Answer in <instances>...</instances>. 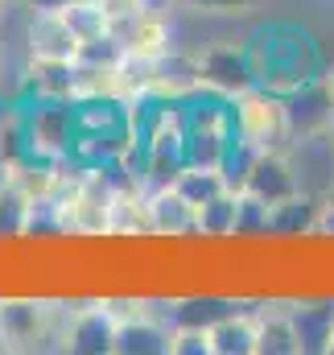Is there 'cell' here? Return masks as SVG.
I'll return each instance as SVG.
<instances>
[{"instance_id": "1", "label": "cell", "mask_w": 334, "mask_h": 355, "mask_svg": "<svg viewBox=\"0 0 334 355\" xmlns=\"http://www.w3.org/2000/svg\"><path fill=\"white\" fill-rule=\"evenodd\" d=\"M244 42H248L256 87L272 91V95H293V91L310 87L331 67L318 37L310 29H301L297 21H268V25L244 33Z\"/></svg>"}, {"instance_id": "2", "label": "cell", "mask_w": 334, "mask_h": 355, "mask_svg": "<svg viewBox=\"0 0 334 355\" xmlns=\"http://www.w3.org/2000/svg\"><path fill=\"white\" fill-rule=\"evenodd\" d=\"M75 302L0 297V352H62Z\"/></svg>"}, {"instance_id": "3", "label": "cell", "mask_w": 334, "mask_h": 355, "mask_svg": "<svg viewBox=\"0 0 334 355\" xmlns=\"http://www.w3.org/2000/svg\"><path fill=\"white\" fill-rule=\"evenodd\" d=\"M236 112V141L244 153H268V149H289V107L285 95H272L264 87H248L231 99Z\"/></svg>"}, {"instance_id": "4", "label": "cell", "mask_w": 334, "mask_h": 355, "mask_svg": "<svg viewBox=\"0 0 334 355\" xmlns=\"http://www.w3.org/2000/svg\"><path fill=\"white\" fill-rule=\"evenodd\" d=\"M21 124L33 157L62 162L75 149V99H29L21 103Z\"/></svg>"}, {"instance_id": "5", "label": "cell", "mask_w": 334, "mask_h": 355, "mask_svg": "<svg viewBox=\"0 0 334 355\" xmlns=\"http://www.w3.org/2000/svg\"><path fill=\"white\" fill-rule=\"evenodd\" d=\"M194 67H198V87L219 91V95H227V99H236L240 91L256 87V79H252L248 42H244V37L202 46V54H194Z\"/></svg>"}, {"instance_id": "6", "label": "cell", "mask_w": 334, "mask_h": 355, "mask_svg": "<svg viewBox=\"0 0 334 355\" xmlns=\"http://www.w3.org/2000/svg\"><path fill=\"white\" fill-rule=\"evenodd\" d=\"M173 4L169 0H153L149 8H141L137 17L112 25L124 42V54L132 58H166L177 50V29H173Z\"/></svg>"}, {"instance_id": "7", "label": "cell", "mask_w": 334, "mask_h": 355, "mask_svg": "<svg viewBox=\"0 0 334 355\" xmlns=\"http://www.w3.org/2000/svg\"><path fill=\"white\" fill-rule=\"evenodd\" d=\"M240 190H252L256 198H264L268 207L301 194V174L289 149H268V153H248L244 170H240Z\"/></svg>"}, {"instance_id": "8", "label": "cell", "mask_w": 334, "mask_h": 355, "mask_svg": "<svg viewBox=\"0 0 334 355\" xmlns=\"http://www.w3.org/2000/svg\"><path fill=\"white\" fill-rule=\"evenodd\" d=\"M116 327H120V318H116V310H112L107 297H103V302H79L62 352H71V355H112L116 352Z\"/></svg>"}, {"instance_id": "9", "label": "cell", "mask_w": 334, "mask_h": 355, "mask_svg": "<svg viewBox=\"0 0 334 355\" xmlns=\"http://www.w3.org/2000/svg\"><path fill=\"white\" fill-rule=\"evenodd\" d=\"M25 12V8H21ZM25 58H62V62H79V33L71 29V21L62 12H25Z\"/></svg>"}, {"instance_id": "10", "label": "cell", "mask_w": 334, "mask_h": 355, "mask_svg": "<svg viewBox=\"0 0 334 355\" xmlns=\"http://www.w3.org/2000/svg\"><path fill=\"white\" fill-rule=\"evenodd\" d=\"M289 107V132L293 141H310V137H331L334 128V95L326 87V79L310 83V87L285 95Z\"/></svg>"}, {"instance_id": "11", "label": "cell", "mask_w": 334, "mask_h": 355, "mask_svg": "<svg viewBox=\"0 0 334 355\" xmlns=\"http://www.w3.org/2000/svg\"><path fill=\"white\" fill-rule=\"evenodd\" d=\"M289 322L297 331L301 355H331L334 339V297H301L289 302Z\"/></svg>"}, {"instance_id": "12", "label": "cell", "mask_w": 334, "mask_h": 355, "mask_svg": "<svg viewBox=\"0 0 334 355\" xmlns=\"http://www.w3.org/2000/svg\"><path fill=\"white\" fill-rule=\"evenodd\" d=\"M75 75H79V62L25 58L17 71V87L29 99H75Z\"/></svg>"}, {"instance_id": "13", "label": "cell", "mask_w": 334, "mask_h": 355, "mask_svg": "<svg viewBox=\"0 0 334 355\" xmlns=\"http://www.w3.org/2000/svg\"><path fill=\"white\" fill-rule=\"evenodd\" d=\"M169 335H173V327L157 314V306H149L141 314L120 318L112 355H169Z\"/></svg>"}, {"instance_id": "14", "label": "cell", "mask_w": 334, "mask_h": 355, "mask_svg": "<svg viewBox=\"0 0 334 355\" xmlns=\"http://www.w3.org/2000/svg\"><path fill=\"white\" fill-rule=\"evenodd\" d=\"M149 232L157 240H190L198 236V211L173 186H153L149 190Z\"/></svg>"}, {"instance_id": "15", "label": "cell", "mask_w": 334, "mask_h": 355, "mask_svg": "<svg viewBox=\"0 0 334 355\" xmlns=\"http://www.w3.org/2000/svg\"><path fill=\"white\" fill-rule=\"evenodd\" d=\"M211 355H256V306H240L211 327Z\"/></svg>"}, {"instance_id": "16", "label": "cell", "mask_w": 334, "mask_h": 355, "mask_svg": "<svg viewBox=\"0 0 334 355\" xmlns=\"http://www.w3.org/2000/svg\"><path fill=\"white\" fill-rule=\"evenodd\" d=\"M256 355H301L289 310L276 306V302H272V310L256 306Z\"/></svg>"}, {"instance_id": "17", "label": "cell", "mask_w": 334, "mask_h": 355, "mask_svg": "<svg viewBox=\"0 0 334 355\" xmlns=\"http://www.w3.org/2000/svg\"><path fill=\"white\" fill-rule=\"evenodd\" d=\"M318 215H322V198L301 190L272 207V236H318Z\"/></svg>"}, {"instance_id": "18", "label": "cell", "mask_w": 334, "mask_h": 355, "mask_svg": "<svg viewBox=\"0 0 334 355\" xmlns=\"http://www.w3.org/2000/svg\"><path fill=\"white\" fill-rule=\"evenodd\" d=\"M236 207H240V190L236 186H227L223 194L202 202L198 207V236L202 240H236Z\"/></svg>"}, {"instance_id": "19", "label": "cell", "mask_w": 334, "mask_h": 355, "mask_svg": "<svg viewBox=\"0 0 334 355\" xmlns=\"http://www.w3.org/2000/svg\"><path fill=\"white\" fill-rule=\"evenodd\" d=\"M169 186H173V190H177V194H182V198L194 207V211H198L202 202H211L215 194H223L231 182H227V170H211V166H186L182 174L169 182Z\"/></svg>"}, {"instance_id": "20", "label": "cell", "mask_w": 334, "mask_h": 355, "mask_svg": "<svg viewBox=\"0 0 334 355\" xmlns=\"http://www.w3.org/2000/svg\"><path fill=\"white\" fill-rule=\"evenodd\" d=\"M29 207L33 198L4 174L0 178V240H25V223H29Z\"/></svg>"}, {"instance_id": "21", "label": "cell", "mask_w": 334, "mask_h": 355, "mask_svg": "<svg viewBox=\"0 0 334 355\" xmlns=\"http://www.w3.org/2000/svg\"><path fill=\"white\" fill-rule=\"evenodd\" d=\"M272 236V207L264 198H256L252 190H240V207H236V240H260Z\"/></svg>"}, {"instance_id": "22", "label": "cell", "mask_w": 334, "mask_h": 355, "mask_svg": "<svg viewBox=\"0 0 334 355\" xmlns=\"http://www.w3.org/2000/svg\"><path fill=\"white\" fill-rule=\"evenodd\" d=\"M62 17L71 21V29L79 33V42H95V37L112 33V17L103 12V4H99V0H79V4H71Z\"/></svg>"}, {"instance_id": "23", "label": "cell", "mask_w": 334, "mask_h": 355, "mask_svg": "<svg viewBox=\"0 0 334 355\" xmlns=\"http://www.w3.org/2000/svg\"><path fill=\"white\" fill-rule=\"evenodd\" d=\"M169 4L198 17H248L256 8V0H169Z\"/></svg>"}, {"instance_id": "24", "label": "cell", "mask_w": 334, "mask_h": 355, "mask_svg": "<svg viewBox=\"0 0 334 355\" xmlns=\"http://www.w3.org/2000/svg\"><path fill=\"white\" fill-rule=\"evenodd\" d=\"M169 355H211V327H173Z\"/></svg>"}, {"instance_id": "25", "label": "cell", "mask_w": 334, "mask_h": 355, "mask_svg": "<svg viewBox=\"0 0 334 355\" xmlns=\"http://www.w3.org/2000/svg\"><path fill=\"white\" fill-rule=\"evenodd\" d=\"M103 4V12L112 17V25H120V21H128V17H137L141 8H149L153 0H99Z\"/></svg>"}, {"instance_id": "26", "label": "cell", "mask_w": 334, "mask_h": 355, "mask_svg": "<svg viewBox=\"0 0 334 355\" xmlns=\"http://www.w3.org/2000/svg\"><path fill=\"white\" fill-rule=\"evenodd\" d=\"M71 4H79V0H21L25 12H67Z\"/></svg>"}, {"instance_id": "27", "label": "cell", "mask_w": 334, "mask_h": 355, "mask_svg": "<svg viewBox=\"0 0 334 355\" xmlns=\"http://www.w3.org/2000/svg\"><path fill=\"white\" fill-rule=\"evenodd\" d=\"M318 198H322V207H326V211H334V182L322 190V194H318Z\"/></svg>"}, {"instance_id": "28", "label": "cell", "mask_w": 334, "mask_h": 355, "mask_svg": "<svg viewBox=\"0 0 334 355\" xmlns=\"http://www.w3.org/2000/svg\"><path fill=\"white\" fill-rule=\"evenodd\" d=\"M322 79H326V87H331V95H334V62L326 67V75H322Z\"/></svg>"}, {"instance_id": "29", "label": "cell", "mask_w": 334, "mask_h": 355, "mask_svg": "<svg viewBox=\"0 0 334 355\" xmlns=\"http://www.w3.org/2000/svg\"><path fill=\"white\" fill-rule=\"evenodd\" d=\"M331 355H334V339H331Z\"/></svg>"}, {"instance_id": "30", "label": "cell", "mask_w": 334, "mask_h": 355, "mask_svg": "<svg viewBox=\"0 0 334 355\" xmlns=\"http://www.w3.org/2000/svg\"><path fill=\"white\" fill-rule=\"evenodd\" d=\"M331 137H334V128H331Z\"/></svg>"}, {"instance_id": "31", "label": "cell", "mask_w": 334, "mask_h": 355, "mask_svg": "<svg viewBox=\"0 0 334 355\" xmlns=\"http://www.w3.org/2000/svg\"><path fill=\"white\" fill-rule=\"evenodd\" d=\"M17 4H21V0H17Z\"/></svg>"}]
</instances>
